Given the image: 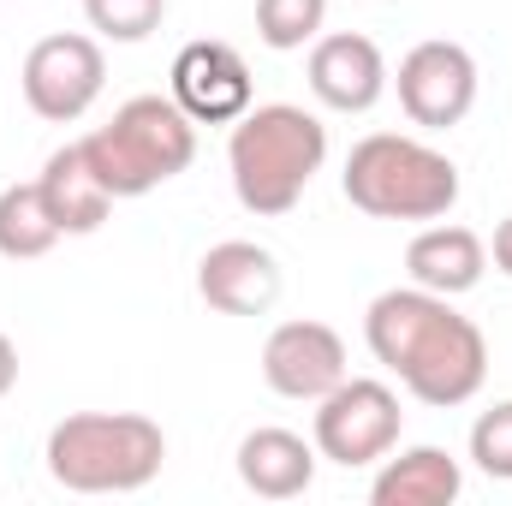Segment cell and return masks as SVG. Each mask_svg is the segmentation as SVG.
I'll return each instance as SVG.
<instances>
[{
	"instance_id": "obj_16",
	"label": "cell",
	"mask_w": 512,
	"mask_h": 506,
	"mask_svg": "<svg viewBox=\"0 0 512 506\" xmlns=\"http://www.w3.org/2000/svg\"><path fill=\"white\" fill-rule=\"evenodd\" d=\"M465 495V471L441 447H405L399 459H382L370 501L376 506H453Z\"/></svg>"
},
{
	"instance_id": "obj_13",
	"label": "cell",
	"mask_w": 512,
	"mask_h": 506,
	"mask_svg": "<svg viewBox=\"0 0 512 506\" xmlns=\"http://www.w3.org/2000/svg\"><path fill=\"white\" fill-rule=\"evenodd\" d=\"M316 441L292 435V429H251L239 441V483L262 501H292L316 483Z\"/></svg>"
},
{
	"instance_id": "obj_14",
	"label": "cell",
	"mask_w": 512,
	"mask_h": 506,
	"mask_svg": "<svg viewBox=\"0 0 512 506\" xmlns=\"http://www.w3.org/2000/svg\"><path fill=\"white\" fill-rule=\"evenodd\" d=\"M36 185H42V203H48V215H54L60 233H96V227L108 221V209H114V191L96 179L84 143L54 149Z\"/></svg>"
},
{
	"instance_id": "obj_5",
	"label": "cell",
	"mask_w": 512,
	"mask_h": 506,
	"mask_svg": "<svg viewBox=\"0 0 512 506\" xmlns=\"http://www.w3.org/2000/svg\"><path fill=\"white\" fill-rule=\"evenodd\" d=\"M96 179L120 197H143L197 161V120L173 96H131L102 131L84 137Z\"/></svg>"
},
{
	"instance_id": "obj_12",
	"label": "cell",
	"mask_w": 512,
	"mask_h": 506,
	"mask_svg": "<svg viewBox=\"0 0 512 506\" xmlns=\"http://www.w3.org/2000/svg\"><path fill=\"white\" fill-rule=\"evenodd\" d=\"M197 292L209 310L221 316H268L280 298V262L251 245V239H227L197 262Z\"/></svg>"
},
{
	"instance_id": "obj_15",
	"label": "cell",
	"mask_w": 512,
	"mask_h": 506,
	"mask_svg": "<svg viewBox=\"0 0 512 506\" xmlns=\"http://www.w3.org/2000/svg\"><path fill=\"white\" fill-rule=\"evenodd\" d=\"M489 268V251L471 227H423L411 245H405V274L411 286L423 292H441V298H459L483 280Z\"/></svg>"
},
{
	"instance_id": "obj_9",
	"label": "cell",
	"mask_w": 512,
	"mask_h": 506,
	"mask_svg": "<svg viewBox=\"0 0 512 506\" xmlns=\"http://www.w3.org/2000/svg\"><path fill=\"white\" fill-rule=\"evenodd\" d=\"M173 102L197 126H233L251 114V66L233 42H185L173 60Z\"/></svg>"
},
{
	"instance_id": "obj_18",
	"label": "cell",
	"mask_w": 512,
	"mask_h": 506,
	"mask_svg": "<svg viewBox=\"0 0 512 506\" xmlns=\"http://www.w3.org/2000/svg\"><path fill=\"white\" fill-rule=\"evenodd\" d=\"M322 24H328V0H256V36L274 54H292V48L316 42Z\"/></svg>"
},
{
	"instance_id": "obj_20",
	"label": "cell",
	"mask_w": 512,
	"mask_h": 506,
	"mask_svg": "<svg viewBox=\"0 0 512 506\" xmlns=\"http://www.w3.org/2000/svg\"><path fill=\"white\" fill-rule=\"evenodd\" d=\"M471 459H477L483 477L512 483V399H501L495 411H483L471 423Z\"/></svg>"
},
{
	"instance_id": "obj_19",
	"label": "cell",
	"mask_w": 512,
	"mask_h": 506,
	"mask_svg": "<svg viewBox=\"0 0 512 506\" xmlns=\"http://www.w3.org/2000/svg\"><path fill=\"white\" fill-rule=\"evenodd\" d=\"M84 18L108 42H143L167 18V0H84Z\"/></svg>"
},
{
	"instance_id": "obj_7",
	"label": "cell",
	"mask_w": 512,
	"mask_h": 506,
	"mask_svg": "<svg viewBox=\"0 0 512 506\" xmlns=\"http://www.w3.org/2000/svg\"><path fill=\"white\" fill-rule=\"evenodd\" d=\"M108 84V60H102V42L96 36H78V30H60V36H42L30 54H24V102L54 120V126H72L96 108Z\"/></svg>"
},
{
	"instance_id": "obj_2",
	"label": "cell",
	"mask_w": 512,
	"mask_h": 506,
	"mask_svg": "<svg viewBox=\"0 0 512 506\" xmlns=\"http://www.w3.org/2000/svg\"><path fill=\"white\" fill-rule=\"evenodd\" d=\"M322 161H328V126L292 102H262V108L251 102V114L233 120L227 167H233V191L251 215L298 209V197L310 191Z\"/></svg>"
},
{
	"instance_id": "obj_11",
	"label": "cell",
	"mask_w": 512,
	"mask_h": 506,
	"mask_svg": "<svg viewBox=\"0 0 512 506\" xmlns=\"http://www.w3.org/2000/svg\"><path fill=\"white\" fill-rule=\"evenodd\" d=\"M310 90L322 108L334 114H370L387 96V60L382 48L358 30H334V36H316L310 48Z\"/></svg>"
},
{
	"instance_id": "obj_3",
	"label": "cell",
	"mask_w": 512,
	"mask_h": 506,
	"mask_svg": "<svg viewBox=\"0 0 512 506\" xmlns=\"http://www.w3.org/2000/svg\"><path fill=\"white\" fill-rule=\"evenodd\" d=\"M167 435L137 411H78L48 435V477L72 495H131L161 477Z\"/></svg>"
},
{
	"instance_id": "obj_21",
	"label": "cell",
	"mask_w": 512,
	"mask_h": 506,
	"mask_svg": "<svg viewBox=\"0 0 512 506\" xmlns=\"http://www.w3.org/2000/svg\"><path fill=\"white\" fill-rule=\"evenodd\" d=\"M12 381H18V346H12V340L0 334V399L12 393Z\"/></svg>"
},
{
	"instance_id": "obj_8",
	"label": "cell",
	"mask_w": 512,
	"mask_h": 506,
	"mask_svg": "<svg viewBox=\"0 0 512 506\" xmlns=\"http://www.w3.org/2000/svg\"><path fill=\"white\" fill-rule=\"evenodd\" d=\"M399 108L411 114V126L447 131L459 126L477 102V60L459 42H417L399 60Z\"/></svg>"
},
{
	"instance_id": "obj_17",
	"label": "cell",
	"mask_w": 512,
	"mask_h": 506,
	"mask_svg": "<svg viewBox=\"0 0 512 506\" xmlns=\"http://www.w3.org/2000/svg\"><path fill=\"white\" fill-rule=\"evenodd\" d=\"M66 233L54 227L48 203H42V185H6L0 191V256L6 262H36L60 245Z\"/></svg>"
},
{
	"instance_id": "obj_4",
	"label": "cell",
	"mask_w": 512,
	"mask_h": 506,
	"mask_svg": "<svg viewBox=\"0 0 512 506\" xmlns=\"http://www.w3.org/2000/svg\"><path fill=\"white\" fill-rule=\"evenodd\" d=\"M346 203L376 221H441L459 203V167L399 131H376L346 155Z\"/></svg>"
},
{
	"instance_id": "obj_22",
	"label": "cell",
	"mask_w": 512,
	"mask_h": 506,
	"mask_svg": "<svg viewBox=\"0 0 512 506\" xmlns=\"http://www.w3.org/2000/svg\"><path fill=\"white\" fill-rule=\"evenodd\" d=\"M495 268H501V274L512 280V215L501 221V227H495Z\"/></svg>"
},
{
	"instance_id": "obj_6",
	"label": "cell",
	"mask_w": 512,
	"mask_h": 506,
	"mask_svg": "<svg viewBox=\"0 0 512 506\" xmlns=\"http://www.w3.org/2000/svg\"><path fill=\"white\" fill-rule=\"evenodd\" d=\"M399 393L387 381L370 376H346L334 393L316 399V453L358 471V465H382L387 453L399 447Z\"/></svg>"
},
{
	"instance_id": "obj_10",
	"label": "cell",
	"mask_w": 512,
	"mask_h": 506,
	"mask_svg": "<svg viewBox=\"0 0 512 506\" xmlns=\"http://www.w3.org/2000/svg\"><path fill=\"white\" fill-rule=\"evenodd\" d=\"M262 381L280 399L316 405L322 393L346 381V340L328 322H280L262 346Z\"/></svg>"
},
{
	"instance_id": "obj_1",
	"label": "cell",
	"mask_w": 512,
	"mask_h": 506,
	"mask_svg": "<svg viewBox=\"0 0 512 506\" xmlns=\"http://www.w3.org/2000/svg\"><path fill=\"white\" fill-rule=\"evenodd\" d=\"M364 340L387 364L399 387L435 411H453L483 393L489 381V340L471 316L453 310V298L423 292V286H393L370 304Z\"/></svg>"
}]
</instances>
